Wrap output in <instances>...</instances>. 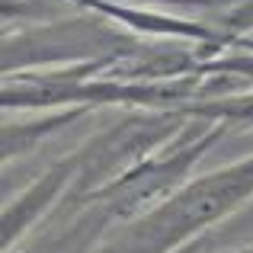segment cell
Instances as JSON below:
<instances>
[{
  "label": "cell",
  "instance_id": "cell-1",
  "mask_svg": "<svg viewBox=\"0 0 253 253\" xmlns=\"http://www.w3.org/2000/svg\"><path fill=\"white\" fill-rule=\"evenodd\" d=\"M253 202V154L192 176L173 199L144 218L109 231L96 253H176L221 228Z\"/></svg>",
  "mask_w": 253,
  "mask_h": 253
},
{
  "label": "cell",
  "instance_id": "cell-2",
  "mask_svg": "<svg viewBox=\"0 0 253 253\" xmlns=\"http://www.w3.org/2000/svg\"><path fill=\"white\" fill-rule=\"evenodd\" d=\"M148 39L96 16V13L74 10L71 16L42 19L19 29H3L0 68L3 77L26 74V71L71 68L86 61H119L144 48Z\"/></svg>",
  "mask_w": 253,
  "mask_h": 253
},
{
  "label": "cell",
  "instance_id": "cell-3",
  "mask_svg": "<svg viewBox=\"0 0 253 253\" xmlns=\"http://www.w3.org/2000/svg\"><path fill=\"white\" fill-rule=\"evenodd\" d=\"M228 131L231 128L221 122L189 119V125L173 138L167 148H161L148 161H141L138 167H131L119 179H112L109 186H103V189H96L93 196H84V199H90L99 209L109 211L116 228L138 221V218L161 209L167 199L176 196L192 179V170L202 164V157L211 148H218Z\"/></svg>",
  "mask_w": 253,
  "mask_h": 253
},
{
  "label": "cell",
  "instance_id": "cell-4",
  "mask_svg": "<svg viewBox=\"0 0 253 253\" xmlns=\"http://www.w3.org/2000/svg\"><path fill=\"white\" fill-rule=\"evenodd\" d=\"M186 125H189V116L179 109H125V116L93 131L74 151L77 179L68 199H84L109 186L112 179L167 148Z\"/></svg>",
  "mask_w": 253,
  "mask_h": 253
},
{
  "label": "cell",
  "instance_id": "cell-5",
  "mask_svg": "<svg viewBox=\"0 0 253 253\" xmlns=\"http://www.w3.org/2000/svg\"><path fill=\"white\" fill-rule=\"evenodd\" d=\"M74 179H77V154L71 151V154L58 157L55 164H48L42 176H36L26 189L6 199L3 215H0V247H3V253H13L71 196Z\"/></svg>",
  "mask_w": 253,
  "mask_h": 253
},
{
  "label": "cell",
  "instance_id": "cell-6",
  "mask_svg": "<svg viewBox=\"0 0 253 253\" xmlns=\"http://www.w3.org/2000/svg\"><path fill=\"white\" fill-rule=\"evenodd\" d=\"M112 224L109 211L90 199H64L13 253H96Z\"/></svg>",
  "mask_w": 253,
  "mask_h": 253
},
{
  "label": "cell",
  "instance_id": "cell-7",
  "mask_svg": "<svg viewBox=\"0 0 253 253\" xmlns=\"http://www.w3.org/2000/svg\"><path fill=\"white\" fill-rule=\"evenodd\" d=\"M93 109L86 106H71V109H48V112H36L32 119H6L0 128V144H3V164L26 157L39 148L42 141L55 138L58 131H64L68 125L81 122L84 116H90Z\"/></svg>",
  "mask_w": 253,
  "mask_h": 253
},
{
  "label": "cell",
  "instance_id": "cell-8",
  "mask_svg": "<svg viewBox=\"0 0 253 253\" xmlns=\"http://www.w3.org/2000/svg\"><path fill=\"white\" fill-rule=\"evenodd\" d=\"M179 112L189 119H205V122H221L228 128H253V90L237 93V96L224 99H202V103H189Z\"/></svg>",
  "mask_w": 253,
  "mask_h": 253
},
{
  "label": "cell",
  "instance_id": "cell-9",
  "mask_svg": "<svg viewBox=\"0 0 253 253\" xmlns=\"http://www.w3.org/2000/svg\"><path fill=\"white\" fill-rule=\"evenodd\" d=\"M250 231H253V202L241 211V215H234L231 221H224L221 228L202 234V237H199V244H202V253H209V250H215L218 244H231V241H237V237L250 234Z\"/></svg>",
  "mask_w": 253,
  "mask_h": 253
},
{
  "label": "cell",
  "instance_id": "cell-10",
  "mask_svg": "<svg viewBox=\"0 0 253 253\" xmlns=\"http://www.w3.org/2000/svg\"><path fill=\"white\" fill-rule=\"evenodd\" d=\"M176 253H202V244H199V241H192L189 247H183V250H176Z\"/></svg>",
  "mask_w": 253,
  "mask_h": 253
},
{
  "label": "cell",
  "instance_id": "cell-11",
  "mask_svg": "<svg viewBox=\"0 0 253 253\" xmlns=\"http://www.w3.org/2000/svg\"><path fill=\"white\" fill-rule=\"evenodd\" d=\"M218 253H253V244H244V247H234V250H218Z\"/></svg>",
  "mask_w": 253,
  "mask_h": 253
}]
</instances>
